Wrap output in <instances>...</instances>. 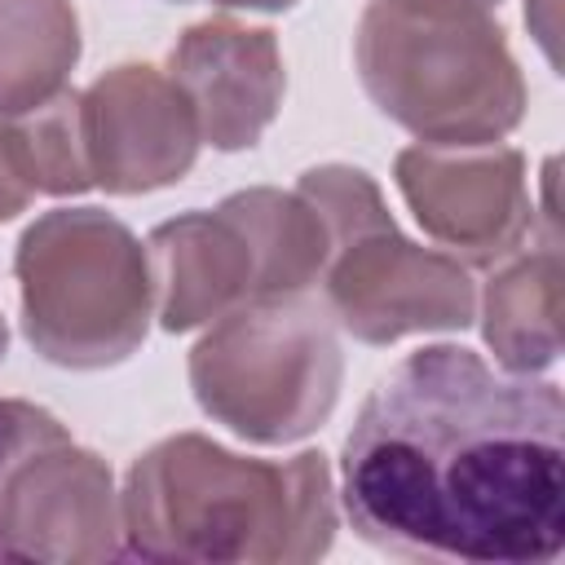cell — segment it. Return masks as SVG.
I'll return each mask as SVG.
<instances>
[{"instance_id":"cell-13","label":"cell","mask_w":565,"mask_h":565,"mask_svg":"<svg viewBox=\"0 0 565 565\" xmlns=\"http://www.w3.org/2000/svg\"><path fill=\"white\" fill-rule=\"evenodd\" d=\"M234 225L252 243L256 260V282L252 300H274V296H300L309 282H318L327 265V225L313 212V203L296 190H243L221 203Z\"/></svg>"},{"instance_id":"cell-7","label":"cell","mask_w":565,"mask_h":565,"mask_svg":"<svg viewBox=\"0 0 565 565\" xmlns=\"http://www.w3.org/2000/svg\"><path fill=\"white\" fill-rule=\"evenodd\" d=\"M119 534L110 468L57 415L0 402V561H110Z\"/></svg>"},{"instance_id":"cell-3","label":"cell","mask_w":565,"mask_h":565,"mask_svg":"<svg viewBox=\"0 0 565 565\" xmlns=\"http://www.w3.org/2000/svg\"><path fill=\"white\" fill-rule=\"evenodd\" d=\"M358 75L424 146H494L525 115V79L490 13L366 4Z\"/></svg>"},{"instance_id":"cell-18","label":"cell","mask_w":565,"mask_h":565,"mask_svg":"<svg viewBox=\"0 0 565 565\" xmlns=\"http://www.w3.org/2000/svg\"><path fill=\"white\" fill-rule=\"evenodd\" d=\"M212 4H225V9H291L296 0H212Z\"/></svg>"},{"instance_id":"cell-9","label":"cell","mask_w":565,"mask_h":565,"mask_svg":"<svg viewBox=\"0 0 565 565\" xmlns=\"http://www.w3.org/2000/svg\"><path fill=\"white\" fill-rule=\"evenodd\" d=\"M84 146L93 185L110 194H141L190 172L199 124L172 75L154 66H115L84 97Z\"/></svg>"},{"instance_id":"cell-12","label":"cell","mask_w":565,"mask_h":565,"mask_svg":"<svg viewBox=\"0 0 565 565\" xmlns=\"http://www.w3.org/2000/svg\"><path fill=\"white\" fill-rule=\"evenodd\" d=\"M486 344L512 375H539L561 353V234L547 225L543 243L499 269L486 287Z\"/></svg>"},{"instance_id":"cell-2","label":"cell","mask_w":565,"mask_h":565,"mask_svg":"<svg viewBox=\"0 0 565 565\" xmlns=\"http://www.w3.org/2000/svg\"><path fill=\"white\" fill-rule=\"evenodd\" d=\"M119 521L137 561H313L335 539L331 468L318 450L269 463L181 433L132 463Z\"/></svg>"},{"instance_id":"cell-15","label":"cell","mask_w":565,"mask_h":565,"mask_svg":"<svg viewBox=\"0 0 565 565\" xmlns=\"http://www.w3.org/2000/svg\"><path fill=\"white\" fill-rule=\"evenodd\" d=\"M0 141L9 150L13 172L31 194H79L93 185L88 146H84V110L79 93H57L35 110L4 115Z\"/></svg>"},{"instance_id":"cell-6","label":"cell","mask_w":565,"mask_h":565,"mask_svg":"<svg viewBox=\"0 0 565 565\" xmlns=\"http://www.w3.org/2000/svg\"><path fill=\"white\" fill-rule=\"evenodd\" d=\"M190 384L203 415L247 441L309 437L340 397V344L327 309L305 291L225 309L190 353Z\"/></svg>"},{"instance_id":"cell-14","label":"cell","mask_w":565,"mask_h":565,"mask_svg":"<svg viewBox=\"0 0 565 565\" xmlns=\"http://www.w3.org/2000/svg\"><path fill=\"white\" fill-rule=\"evenodd\" d=\"M75 57L79 22L71 0H0V115L57 97Z\"/></svg>"},{"instance_id":"cell-11","label":"cell","mask_w":565,"mask_h":565,"mask_svg":"<svg viewBox=\"0 0 565 565\" xmlns=\"http://www.w3.org/2000/svg\"><path fill=\"white\" fill-rule=\"evenodd\" d=\"M146 260L163 331H190L252 300V243L225 207L163 221L146 243Z\"/></svg>"},{"instance_id":"cell-5","label":"cell","mask_w":565,"mask_h":565,"mask_svg":"<svg viewBox=\"0 0 565 565\" xmlns=\"http://www.w3.org/2000/svg\"><path fill=\"white\" fill-rule=\"evenodd\" d=\"M327 225V309L366 344L411 331H455L472 322L477 291L459 256L415 247L384 212L375 181L358 168L322 163L296 185Z\"/></svg>"},{"instance_id":"cell-8","label":"cell","mask_w":565,"mask_h":565,"mask_svg":"<svg viewBox=\"0 0 565 565\" xmlns=\"http://www.w3.org/2000/svg\"><path fill=\"white\" fill-rule=\"evenodd\" d=\"M397 185L424 234L472 265H494L534 230L525 163L503 146H411L397 154Z\"/></svg>"},{"instance_id":"cell-1","label":"cell","mask_w":565,"mask_h":565,"mask_svg":"<svg viewBox=\"0 0 565 565\" xmlns=\"http://www.w3.org/2000/svg\"><path fill=\"white\" fill-rule=\"evenodd\" d=\"M565 402L463 344L406 353L362 402L340 459L353 530L397 556L547 565L565 547Z\"/></svg>"},{"instance_id":"cell-4","label":"cell","mask_w":565,"mask_h":565,"mask_svg":"<svg viewBox=\"0 0 565 565\" xmlns=\"http://www.w3.org/2000/svg\"><path fill=\"white\" fill-rule=\"evenodd\" d=\"M22 331L40 358L97 371L124 362L150 322V260L137 234L97 207L44 212L18 243Z\"/></svg>"},{"instance_id":"cell-17","label":"cell","mask_w":565,"mask_h":565,"mask_svg":"<svg viewBox=\"0 0 565 565\" xmlns=\"http://www.w3.org/2000/svg\"><path fill=\"white\" fill-rule=\"evenodd\" d=\"M402 9H433V13H490L499 0H388Z\"/></svg>"},{"instance_id":"cell-19","label":"cell","mask_w":565,"mask_h":565,"mask_svg":"<svg viewBox=\"0 0 565 565\" xmlns=\"http://www.w3.org/2000/svg\"><path fill=\"white\" fill-rule=\"evenodd\" d=\"M4 349H9V331H4V318H0V362H4Z\"/></svg>"},{"instance_id":"cell-16","label":"cell","mask_w":565,"mask_h":565,"mask_svg":"<svg viewBox=\"0 0 565 565\" xmlns=\"http://www.w3.org/2000/svg\"><path fill=\"white\" fill-rule=\"evenodd\" d=\"M26 199H31V190H26V185H22V177L13 172L9 150H4V141H0V221L18 216V212L26 207Z\"/></svg>"},{"instance_id":"cell-10","label":"cell","mask_w":565,"mask_h":565,"mask_svg":"<svg viewBox=\"0 0 565 565\" xmlns=\"http://www.w3.org/2000/svg\"><path fill=\"white\" fill-rule=\"evenodd\" d=\"M168 75L190 102L199 141L216 150L256 146L287 88L274 31L243 26L234 18L190 26L168 57Z\"/></svg>"}]
</instances>
